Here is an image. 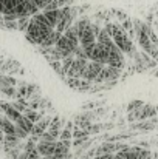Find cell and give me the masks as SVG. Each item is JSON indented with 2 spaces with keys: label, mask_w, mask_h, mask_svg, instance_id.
I'll list each match as a JSON object with an SVG mask.
<instances>
[{
  "label": "cell",
  "mask_w": 158,
  "mask_h": 159,
  "mask_svg": "<svg viewBox=\"0 0 158 159\" xmlns=\"http://www.w3.org/2000/svg\"><path fill=\"white\" fill-rule=\"evenodd\" d=\"M105 33L112 37L113 43L118 47V50L124 56H129V57H133L136 53V47H135V42L122 31V28L119 26V23H105L103 26Z\"/></svg>",
  "instance_id": "1"
},
{
  "label": "cell",
  "mask_w": 158,
  "mask_h": 159,
  "mask_svg": "<svg viewBox=\"0 0 158 159\" xmlns=\"http://www.w3.org/2000/svg\"><path fill=\"white\" fill-rule=\"evenodd\" d=\"M53 31V28L50 26H45V25H41V23H36L30 19V25L25 31V39L26 42L36 45V47H41V43L44 42V39Z\"/></svg>",
  "instance_id": "2"
},
{
  "label": "cell",
  "mask_w": 158,
  "mask_h": 159,
  "mask_svg": "<svg viewBox=\"0 0 158 159\" xmlns=\"http://www.w3.org/2000/svg\"><path fill=\"white\" fill-rule=\"evenodd\" d=\"M152 117H157V108H155V105H151V104H144L141 108H138L132 113H127V120L130 124L152 119Z\"/></svg>",
  "instance_id": "3"
},
{
  "label": "cell",
  "mask_w": 158,
  "mask_h": 159,
  "mask_svg": "<svg viewBox=\"0 0 158 159\" xmlns=\"http://www.w3.org/2000/svg\"><path fill=\"white\" fill-rule=\"evenodd\" d=\"M103 68H104V65L89 60L87 65H85V68H84V71H82L81 79H84V80H87V82H90V84H98V79H99V76H101Z\"/></svg>",
  "instance_id": "4"
},
{
  "label": "cell",
  "mask_w": 158,
  "mask_h": 159,
  "mask_svg": "<svg viewBox=\"0 0 158 159\" xmlns=\"http://www.w3.org/2000/svg\"><path fill=\"white\" fill-rule=\"evenodd\" d=\"M87 59L90 62H96V63L105 65L107 63V50H105V47H103L101 43L96 42L92 47V50L87 51Z\"/></svg>",
  "instance_id": "5"
},
{
  "label": "cell",
  "mask_w": 158,
  "mask_h": 159,
  "mask_svg": "<svg viewBox=\"0 0 158 159\" xmlns=\"http://www.w3.org/2000/svg\"><path fill=\"white\" fill-rule=\"evenodd\" d=\"M158 119L157 117H152V119H146V120H140V122H133L130 124V130L133 131H140V133H146V131H152L157 128Z\"/></svg>",
  "instance_id": "6"
},
{
  "label": "cell",
  "mask_w": 158,
  "mask_h": 159,
  "mask_svg": "<svg viewBox=\"0 0 158 159\" xmlns=\"http://www.w3.org/2000/svg\"><path fill=\"white\" fill-rule=\"evenodd\" d=\"M0 111H2V114H3L5 117H8L12 124H16V122L19 120V117L22 116L16 108H12L11 102H3V104H0Z\"/></svg>",
  "instance_id": "7"
},
{
  "label": "cell",
  "mask_w": 158,
  "mask_h": 159,
  "mask_svg": "<svg viewBox=\"0 0 158 159\" xmlns=\"http://www.w3.org/2000/svg\"><path fill=\"white\" fill-rule=\"evenodd\" d=\"M36 148H37V153L41 155V158L44 156H51L54 153V148H56V142H44V141H39L36 144Z\"/></svg>",
  "instance_id": "8"
},
{
  "label": "cell",
  "mask_w": 158,
  "mask_h": 159,
  "mask_svg": "<svg viewBox=\"0 0 158 159\" xmlns=\"http://www.w3.org/2000/svg\"><path fill=\"white\" fill-rule=\"evenodd\" d=\"M42 12H44V16L47 17L50 26L54 30L56 25H57V22H59V19H60V9H45V11H42Z\"/></svg>",
  "instance_id": "9"
},
{
  "label": "cell",
  "mask_w": 158,
  "mask_h": 159,
  "mask_svg": "<svg viewBox=\"0 0 158 159\" xmlns=\"http://www.w3.org/2000/svg\"><path fill=\"white\" fill-rule=\"evenodd\" d=\"M0 131H3L5 134H14L16 131V125L8 117H5L2 113H0Z\"/></svg>",
  "instance_id": "10"
},
{
  "label": "cell",
  "mask_w": 158,
  "mask_h": 159,
  "mask_svg": "<svg viewBox=\"0 0 158 159\" xmlns=\"http://www.w3.org/2000/svg\"><path fill=\"white\" fill-rule=\"evenodd\" d=\"M45 113H47L45 110H39V111H36V110H30V108H28V110H25L23 116H25L31 124H36V122H39V120L45 116Z\"/></svg>",
  "instance_id": "11"
},
{
  "label": "cell",
  "mask_w": 158,
  "mask_h": 159,
  "mask_svg": "<svg viewBox=\"0 0 158 159\" xmlns=\"http://www.w3.org/2000/svg\"><path fill=\"white\" fill-rule=\"evenodd\" d=\"M60 36H62L60 33H57L56 30H53L51 33H50V34H48V36L44 39V42L41 43V47H42V48H50V47H54V45H56V42L59 40V37H60Z\"/></svg>",
  "instance_id": "12"
},
{
  "label": "cell",
  "mask_w": 158,
  "mask_h": 159,
  "mask_svg": "<svg viewBox=\"0 0 158 159\" xmlns=\"http://www.w3.org/2000/svg\"><path fill=\"white\" fill-rule=\"evenodd\" d=\"M17 79L9 74H0V90L6 87H17Z\"/></svg>",
  "instance_id": "13"
},
{
  "label": "cell",
  "mask_w": 158,
  "mask_h": 159,
  "mask_svg": "<svg viewBox=\"0 0 158 159\" xmlns=\"http://www.w3.org/2000/svg\"><path fill=\"white\" fill-rule=\"evenodd\" d=\"M14 125H16V127H19V128H22L25 133H28V134H30V133H31V130H33V125H34V124H31V122H30L23 114H22V116L19 117V120H17Z\"/></svg>",
  "instance_id": "14"
},
{
  "label": "cell",
  "mask_w": 158,
  "mask_h": 159,
  "mask_svg": "<svg viewBox=\"0 0 158 159\" xmlns=\"http://www.w3.org/2000/svg\"><path fill=\"white\" fill-rule=\"evenodd\" d=\"M0 93L5 94V96L9 98V99H14V101H16V98H17V88H16V87H6V88H2Z\"/></svg>",
  "instance_id": "15"
},
{
  "label": "cell",
  "mask_w": 158,
  "mask_h": 159,
  "mask_svg": "<svg viewBox=\"0 0 158 159\" xmlns=\"http://www.w3.org/2000/svg\"><path fill=\"white\" fill-rule=\"evenodd\" d=\"M28 25H30V17H20V19H17V31L25 33L26 28H28Z\"/></svg>",
  "instance_id": "16"
},
{
  "label": "cell",
  "mask_w": 158,
  "mask_h": 159,
  "mask_svg": "<svg viewBox=\"0 0 158 159\" xmlns=\"http://www.w3.org/2000/svg\"><path fill=\"white\" fill-rule=\"evenodd\" d=\"M143 105H144V102H143V101H140V99H133V101H130V102H129V105H127V113H132V111H135V110L141 108Z\"/></svg>",
  "instance_id": "17"
},
{
  "label": "cell",
  "mask_w": 158,
  "mask_h": 159,
  "mask_svg": "<svg viewBox=\"0 0 158 159\" xmlns=\"http://www.w3.org/2000/svg\"><path fill=\"white\" fill-rule=\"evenodd\" d=\"M33 3H34V6L39 9V11H44L47 6H48V3H50V0H31Z\"/></svg>",
  "instance_id": "18"
},
{
  "label": "cell",
  "mask_w": 158,
  "mask_h": 159,
  "mask_svg": "<svg viewBox=\"0 0 158 159\" xmlns=\"http://www.w3.org/2000/svg\"><path fill=\"white\" fill-rule=\"evenodd\" d=\"M154 74H155V76L158 77V70H155V73H154Z\"/></svg>",
  "instance_id": "19"
}]
</instances>
